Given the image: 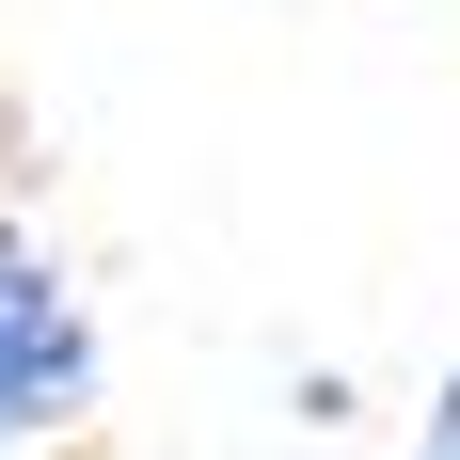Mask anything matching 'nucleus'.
<instances>
[{"instance_id": "f257e3e1", "label": "nucleus", "mask_w": 460, "mask_h": 460, "mask_svg": "<svg viewBox=\"0 0 460 460\" xmlns=\"http://www.w3.org/2000/svg\"><path fill=\"white\" fill-rule=\"evenodd\" d=\"M95 397V333H80V286L32 223H0V445H32Z\"/></svg>"}, {"instance_id": "f03ea898", "label": "nucleus", "mask_w": 460, "mask_h": 460, "mask_svg": "<svg viewBox=\"0 0 460 460\" xmlns=\"http://www.w3.org/2000/svg\"><path fill=\"white\" fill-rule=\"evenodd\" d=\"M413 460H460V381H445V413H429V445Z\"/></svg>"}]
</instances>
